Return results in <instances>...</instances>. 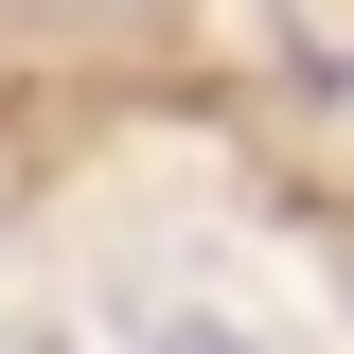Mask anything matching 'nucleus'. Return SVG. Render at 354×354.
Wrapping results in <instances>:
<instances>
[{"mask_svg": "<svg viewBox=\"0 0 354 354\" xmlns=\"http://www.w3.org/2000/svg\"><path fill=\"white\" fill-rule=\"evenodd\" d=\"M177 354H230V337H177Z\"/></svg>", "mask_w": 354, "mask_h": 354, "instance_id": "1", "label": "nucleus"}]
</instances>
